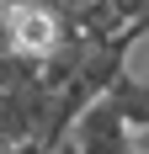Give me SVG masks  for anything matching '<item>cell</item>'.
<instances>
[{"label": "cell", "mask_w": 149, "mask_h": 154, "mask_svg": "<svg viewBox=\"0 0 149 154\" xmlns=\"http://www.w3.org/2000/svg\"><path fill=\"white\" fill-rule=\"evenodd\" d=\"M64 143H69V154H122L133 143V133H128V122L117 117V106L106 96H90L85 106L74 112Z\"/></svg>", "instance_id": "obj_1"}, {"label": "cell", "mask_w": 149, "mask_h": 154, "mask_svg": "<svg viewBox=\"0 0 149 154\" xmlns=\"http://www.w3.org/2000/svg\"><path fill=\"white\" fill-rule=\"evenodd\" d=\"M106 101L117 106V117L128 122V133H138V128H149V80L144 75H133V69H122L112 85H106Z\"/></svg>", "instance_id": "obj_2"}, {"label": "cell", "mask_w": 149, "mask_h": 154, "mask_svg": "<svg viewBox=\"0 0 149 154\" xmlns=\"http://www.w3.org/2000/svg\"><path fill=\"white\" fill-rule=\"evenodd\" d=\"M133 149H144V154H149V128H138V133H133Z\"/></svg>", "instance_id": "obj_3"}, {"label": "cell", "mask_w": 149, "mask_h": 154, "mask_svg": "<svg viewBox=\"0 0 149 154\" xmlns=\"http://www.w3.org/2000/svg\"><path fill=\"white\" fill-rule=\"evenodd\" d=\"M122 154H144V149H133V143H128V149H122Z\"/></svg>", "instance_id": "obj_4"}]
</instances>
